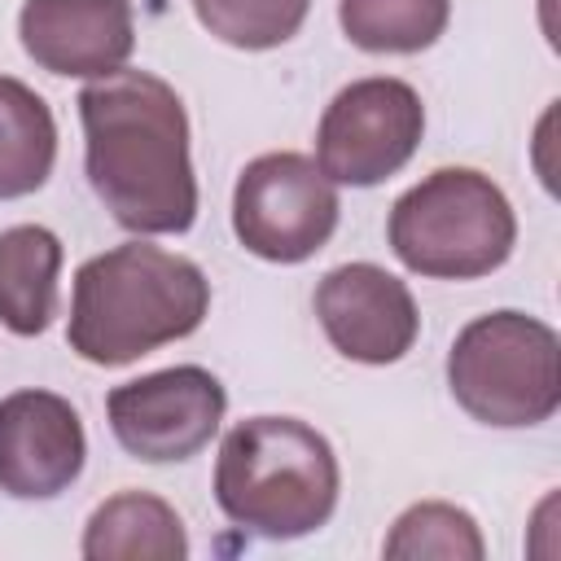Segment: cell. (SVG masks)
<instances>
[{"label": "cell", "instance_id": "cell-13", "mask_svg": "<svg viewBox=\"0 0 561 561\" xmlns=\"http://www.w3.org/2000/svg\"><path fill=\"white\" fill-rule=\"evenodd\" d=\"M61 241L44 224H13L0 232V324L35 337L57 316Z\"/></svg>", "mask_w": 561, "mask_h": 561}, {"label": "cell", "instance_id": "cell-6", "mask_svg": "<svg viewBox=\"0 0 561 561\" xmlns=\"http://www.w3.org/2000/svg\"><path fill=\"white\" fill-rule=\"evenodd\" d=\"M337 188L307 153H263L232 188V232L267 263L311 259L337 228Z\"/></svg>", "mask_w": 561, "mask_h": 561}, {"label": "cell", "instance_id": "cell-1", "mask_svg": "<svg viewBox=\"0 0 561 561\" xmlns=\"http://www.w3.org/2000/svg\"><path fill=\"white\" fill-rule=\"evenodd\" d=\"M79 118L88 184L127 232H184L197 219L188 114L167 79L149 70L92 79Z\"/></svg>", "mask_w": 561, "mask_h": 561}, {"label": "cell", "instance_id": "cell-7", "mask_svg": "<svg viewBox=\"0 0 561 561\" xmlns=\"http://www.w3.org/2000/svg\"><path fill=\"white\" fill-rule=\"evenodd\" d=\"M421 131L425 105L412 83L386 75L355 79L329 101L316 131V158L333 184L368 188L390 180L416 153Z\"/></svg>", "mask_w": 561, "mask_h": 561}, {"label": "cell", "instance_id": "cell-11", "mask_svg": "<svg viewBox=\"0 0 561 561\" xmlns=\"http://www.w3.org/2000/svg\"><path fill=\"white\" fill-rule=\"evenodd\" d=\"M18 35L26 57L48 75L105 79L136 48L131 0H26Z\"/></svg>", "mask_w": 561, "mask_h": 561}, {"label": "cell", "instance_id": "cell-17", "mask_svg": "<svg viewBox=\"0 0 561 561\" xmlns=\"http://www.w3.org/2000/svg\"><path fill=\"white\" fill-rule=\"evenodd\" d=\"M307 4L311 0H193V13L215 39L263 53L298 35V26L307 22Z\"/></svg>", "mask_w": 561, "mask_h": 561}, {"label": "cell", "instance_id": "cell-2", "mask_svg": "<svg viewBox=\"0 0 561 561\" xmlns=\"http://www.w3.org/2000/svg\"><path fill=\"white\" fill-rule=\"evenodd\" d=\"M206 311L210 280L193 259L149 241H127L75 272L66 342L79 359L118 368L188 337Z\"/></svg>", "mask_w": 561, "mask_h": 561}, {"label": "cell", "instance_id": "cell-12", "mask_svg": "<svg viewBox=\"0 0 561 561\" xmlns=\"http://www.w3.org/2000/svg\"><path fill=\"white\" fill-rule=\"evenodd\" d=\"M88 561H184L188 535L180 513L149 491H118L83 526Z\"/></svg>", "mask_w": 561, "mask_h": 561}, {"label": "cell", "instance_id": "cell-3", "mask_svg": "<svg viewBox=\"0 0 561 561\" xmlns=\"http://www.w3.org/2000/svg\"><path fill=\"white\" fill-rule=\"evenodd\" d=\"M337 482L329 438L298 416H250L219 443L215 500L250 535L298 539L320 530L337 508Z\"/></svg>", "mask_w": 561, "mask_h": 561}, {"label": "cell", "instance_id": "cell-14", "mask_svg": "<svg viewBox=\"0 0 561 561\" xmlns=\"http://www.w3.org/2000/svg\"><path fill=\"white\" fill-rule=\"evenodd\" d=\"M57 123L35 88L0 75V202L35 193L53 175Z\"/></svg>", "mask_w": 561, "mask_h": 561}, {"label": "cell", "instance_id": "cell-5", "mask_svg": "<svg viewBox=\"0 0 561 561\" xmlns=\"http://www.w3.org/2000/svg\"><path fill=\"white\" fill-rule=\"evenodd\" d=\"M447 386L482 425H539L561 403V342L526 311L478 316L447 351Z\"/></svg>", "mask_w": 561, "mask_h": 561}, {"label": "cell", "instance_id": "cell-8", "mask_svg": "<svg viewBox=\"0 0 561 561\" xmlns=\"http://www.w3.org/2000/svg\"><path fill=\"white\" fill-rule=\"evenodd\" d=\"M224 408H228V394L219 377L197 364H175L136 381H123L105 394V412L118 447L149 465L197 456L215 438Z\"/></svg>", "mask_w": 561, "mask_h": 561}, {"label": "cell", "instance_id": "cell-16", "mask_svg": "<svg viewBox=\"0 0 561 561\" xmlns=\"http://www.w3.org/2000/svg\"><path fill=\"white\" fill-rule=\"evenodd\" d=\"M381 552L390 561H425V557H438V561H482L486 543H482L478 522L465 508L443 504V500H421V504L399 513V522L390 526Z\"/></svg>", "mask_w": 561, "mask_h": 561}, {"label": "cell", "instance_id": "cell-9", "mask_svg": "<svg viewBox=\"0 0 561 561\" xmlns=\"http://www.w3.org/2000/svg\"><path fill=\"white\" fill-rule=\"evenodd\" d=\"M316 316L337 355L355 364H394L412 351L421 316L412 289L377 263H342L316 285Z\"/></svg>", "mask_w": 561, "mask_h": 561}, {"label": "cell", "instance_id": "cell-4", "mask_svg": "<svg viewBox=\"0 0 561 561\" xmlns=\"http://www.w3.org/2000/svg\"><path fill=\"white\" fill-rule=\"evenodd\" d=\"M517 241L504 188L473 167H438L390 206V250L408 272L473 280L495 272Z\"/></svg>", "mask_w": 561, "mask_h": 561}, {"label": "cell", "instance_id": "cell-10", "mask_svg": "<svg viewBox=\"0 0 561 561\" xmlns=\"http://www.w3.org/2000/svg\"><path fill=\"white\" fill-rule=\"evenodd\" d=\"M88 438L70 399L18 390L0 399V491L13 500H53L83 473Z\"/></svg>", "mask_w": 561, "mask_h": 561}, {"label": "cell", "instance_id": "cell-15", "mask_svg": "<svg viewBox=\"0 0 561 561\" xmlns=\"http://www.w3.org/2000/svg\"><path fill=\"white\" fill-rule=\"evenodd\" d=\"M451 18V0H337L346 39L364 53H421Z\"/></svg>", "mask_w": 561, "mask_h": 561}]
</instances>
